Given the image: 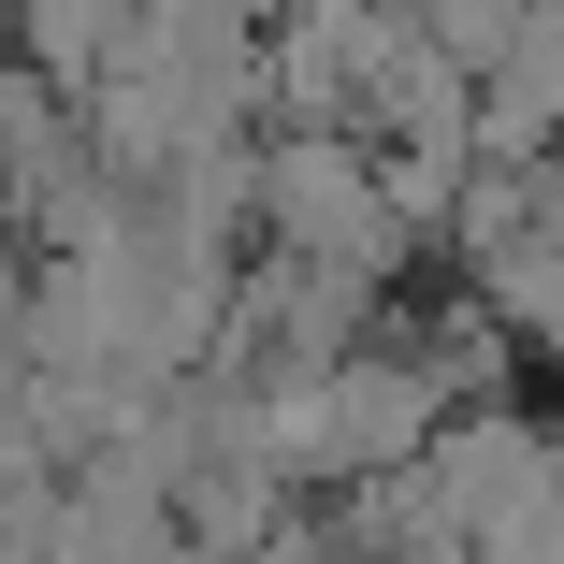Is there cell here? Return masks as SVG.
Wrapping results in <instances>:
<instances>
[{"label":"cell","instance_id":"cell-1","mask_svg":"<svg viewBox=\"0 0 564 564\" xmlns=\"http://www.w3.org/2000/svg\"><path fill=\"white\" fill-rule=\"evenodd\" d=\"M247 564H377V535H362V521H275Z\"/></svg>","mask_w":564,"mask_h":564}]
</instances>
